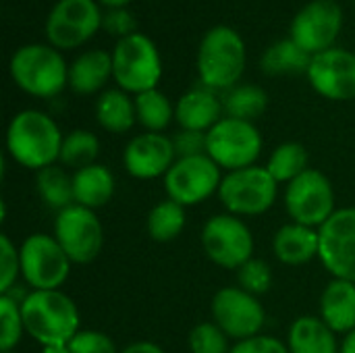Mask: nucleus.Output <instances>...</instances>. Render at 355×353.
Listing matches in <instances>:
<instances>
[{
    "mask_svg": "<svg viewBox=\"0 0 355 353\" xmlns=\"http://www.w3.org/2000/svg\"><path fill=\"white\" fill-rule=\"evenodd\" d=\"M173 146H175L177 158L202 156V154H206V133L183 129L173 137Z\"/></svg>",
    "mask_w": 355,
    "mask_h": 353,
    "instance_id": "obj_39",
    "label": "nucleus"
},
{
    "mask_svg": "<svg viewBox=\"0 0 355 353\" xmlns=\"http://www.w3.org/2000/svg\"><path fill=\"white\" fill-rule=\"evenodd\" d=\"M21 277L31 291H54L64 285L71 275V260L54 239V235L33 233L19 248Z\"/></svg>",
    "mask_w": 355,
    "mask_h": 353,
    "instance_id": "obj_7",
    "label": "nucleus"
},
{
    "mask_svg": "<svg viewBox=\"0 0 355 353\" xmlns=\"http://www.w3.org/2000/svg\"><path fill=\"white\" fill-rule=\"evenodd\" d=\"M62 139L64 135L50 114L21 110L8 123L6 152L17 164L42 171L60 158Z\"/></svg>",
    "mask_w": 355,
    "mask_h": 353,
    "instance_id": "obj_2",
    "label": "nucleus"
},
{
    "mask_svg": "<svg viewBox=\"0 0 355 353\" xmlns=\"http://www.w3.org/2000/svg\"><path fill=\"white\" fill-rule=\"evenodd\" d=\"M10 353H12V352H10Z\"/></svg>",
    "mask_w": 355,
    "mask_h": 353,
    "instance_id": "obj_45",
    "label": "nucleus"
},
{
    "mask_svg": "<svg viewBox=\"0 0 355 353\" xmlns=\"http://www.w3.org/2000/svg\"><path fill=\"white\" fill-rule=\"evenodd\" d=\"M98 0H58L46 19V37L56 50H73L85 44L100 27Z\"/></svg>",
    "mask_w": 355,
    "mask_h": 353,
    "instance_id": "obj_14",
    "label": "nucleus"
},
{
    "mask_svg": "<svg viewBox=\"0 0 355 353\" xmlns=\"http://www.w3.org/2000/svg\"><path fill=\"white\" fill-rule=\"evenodd\" d=\"M310 62H312V54L300 48L291 37H285L266 48V52L262 54L260 67L266 75L279 77V75L308 73Z\"/></svg>",
    "mask_w": 355,
    "mask_h": 353,
    "instance_id": "obj_26",
    "label": "nucleus"
},
{
    "mask_svg": "<svg viewBox=\"0 0 355 353\" xmlns=\"http://www.w3.org/2000/svg\"><path fill=\"white\" fill-rule=\"evenodd\" d=\"M279 183L266 166H248L231 171L223 177L218 198L229 214L260 216L277 202Z\"/></svg>",
    "mask_w": 355,
    "mask_h": 353,
    "instance_id": "obj_6",
    "label": "nucleus"
},
{
    "mask_svg": "<svg viewBox=\"0 0 355 353\" xmlns=\"http://www.w3.org/2000/svg\"><path fill=\"white\" fill-rule=\"evenodd\" d=\"M25 333L21 304L8 295H0V352L10 353Z\"/></svg>",
    "mask_w": 355,
    "mask_h": 353,
    "instance_id": "obj_33",
    "label": "nucleus"
},
{
    "mask_svg": "<svg viewBox=\"0 0 355 353\" xmlns=\"http://www.w3.org/2000/svg\"><path fill=\"white\" fill-rule=\"evenodd\" d=\"M272 252L279 262L287 266L308 264L320 252V235L318 229L306 225H283L272 239Z\"/></svg>",
    "mask_w": 355,
    "mask_h": 353,
    "instance_id": "obj_20",
    "label": "nucleus"
},
{
    "mask_svg": "<svg viewBox=\"0 0 355 353\" xmlns=\"http://www.w3.org/2000/svg\"><path fill=\"white\" fill-rule=\"evenodd\" d=\"M212 322L235 341L252 339L262 333L266 325V312L256 295L248 293L241 287H223L214 293L212 304Z\"/></svg>",
    "mask_w": 355,
    "mask_h": 353,
    "instance_id": "obj_12",
    "label": "nucleus"
},
{
    "mask_svg": "<svg viewBox=\"0 0 355 353\" xmlns=\"http://www.w3.org/2000/svg\"><path fill=\"white\" fill-rule=\"evenodd\" d=\"M114 189H116L114 175L104 164L96 162V164H89V166L73 173L75 204H79L83 208L98 210V208L106 206L112 200Z\"/></svg>",
    "mask_w": 355,
    "mask_h": 353,
    "instance_id": "obj_23",
    "label": "nucleus"
},
{
    "mask_svg": "<svg viewBox=\"0 0 355 353\" xmlns=\"http://www.w3.org/2000/svg\"><path fill=\"white\" fill-rule=\"evenodd\" d=\"M42 353H71L67 345H54V347H42Z\"/></svg>",
    "mask_w": 355,
    "mask_h": 353,
    "instance_id": "obj_44",
    "label": "nucleus"
},
{
    "mask_svg": "<svg viewBox=\"0 0 355 353\" xmlns=\"http://www.w3.org/2000/svg\"><path fill=\"white\" fill-rule=\"evenodd\" d=\"M262 152V135L250 121L225 117L206 133V154L231 171L254 166Z\"/></svg>",
    "mask_w": 355,
    "mask_h": 353,
    "instance_id": "obj_8",
    "label": "nucleus"
},
{
    "mask_svg": "<svg viewBox=\"0 0 355 353\" xmlns=\"http://www.w3.org/2000/svg\"><path fill=\"white\" fill-rule=\"evenodd\" d=\"M289 353H339L335 333L316 316H300L289 327Z\"/></svg>",
    "mask_w": 355,
    "mask_h": 353,
    "instance_id": "obj_24",
    "label": "nucleus"
},
{
    "mask_svg": "<svg viewBox=\"0 0 355 353\" xmlns=\"http://www.w3.org/2000/svg\"><path fill=\"white\" fill-rule=\"evenodd\" d=\"M100 4H104L106 8H127V4L131 0H98Z\"/></svg>",
    "mask_w": 355,
    "mask_h": 353,
    "instance_id": "obj_43",
    "label": "nucleus"
},
{
    "mask_svg": "<svg viewBox=\"0 0 355 353\" xmlns=\"http://www.w3.org/2000/svg\"><path fill=\"white\" fill-rule=\"evenodd\" d=\"M35 185L42 202L52 210H64L75 204L73 196V175L64 171V166L50 164L35 175Z\"/></svg>",
    "mask_w": 355,
    "mask_h": 353,
    "instance_id": "obj_27",
    "label": "nucleus"
},
{
    "mask_svg": "<svg viewBox=\"0 0 355 353\" xmlns=\"http://www.w3.org/2000/svg\"><path fill=\"white\" fill-rule=\"evenodd\" d=\"M96 119L110 133H127L137 121L135 100L123 89H106L96 102Z\"/></svg>",
    "mask_w": 355,
    "mask_h": 353,
    "instance_id": "obj_25",
    "label": "nucleus"
},
{
    "mask_svg": "<svg viewBox=\"0 0 355 353\" xmlns=\"http://www.w3.org/2000/svg\"><path fill=\"white\" fill-rule=\"evenodd\" d=\"M308 150L297 144V141H285L281 146L275 148V152L268 158V173L275 177L277 183H291L293 179H297L302 173H306L308 166Z\"/></svg>",
    "mask_w": 355,
    "mask_h": 353,
    "instance_id": "obj_29",
    "label": "nucleus"
},
{
    "mask_svg": "<svg viewBox=\"0 0 355 353\" xmlns=\"http://www.w3.org/2000/svg\"><path fill=\"white\" fill-rule=\"evenodd\" d=\"M220 166L208 154L177 158V162L164 175L168 200L181 204L183 208L206 202L220 189Z\"/></svg>",
    "mask_w": 355,
    "mask_h": 353,
    "instance_id": "obj_13",
    "label": "nucleus"
},
{
    "mask_svg": "<svg viewBox=\"0 0 355 353\" xmlns=\"http://www.w3.org/2000/svg\"><path fill=\"white\" fill-rule=\"evenodd\" d=\"M148 235L158 243L177 239L185 227V208L173 200L158 202L148 214Z\"/></svg>",
    "mask_w": 355,
    "mask_h": 353,
    "instance_id": "obj_30",
    "label": "nucleus"
},
{
    "mask_svg": "<svg viewBox=\"0 0 355 353\" xmlns=\"http://www.w3.org/2000/svg\"><path fill=\"white\" fill-rule=\"evenodd\" d=\"M202 248L220 268L239 270L254 258V235L235 214H214L202 229Z\"/></svg>",
    "mask_w": 355,
    "mask_h": 353,
    "instance_id": "obj_10",
    "label": "nucleus"
},
{
    "mask_svg": "<svg viewBox=\"0 0 355 353\" xmlns=\"http://www.w3.org/2000/svg\"><path fill=\"white\" fill-rule=\"evenodd\" d=\"M112 77V54L87 50L69 64V87L79 96L100 92Z\"/></svg>",
    "mask_w": 355,
    "mask_h": 353,
    "instance_id": "obj_22",
    "label": "nucleus"
},
{
    "mask_svg": "<svg viewBox=\"0 0 355 353\" xmlns=\"http://www.w3.org/2000/svg\"><path fill=\"white\" fill-rule=\"evenodd\" d=\"M308 81L316 94L335 102L355 100V54L343 48H331L312 56Z\"/></svg>",
    "mask_w": 355,
    "mask_h": 353,
    "instance_id": "obj_17",
    "label": "nucleus"
},
{
    "mask_svg": "<svg viewBox=\"0 0 355 353\" xmlns=\"http://www.w3.org/2000/svg\"><path fill=\"white\" fill-rule=\"evenodd\" d=\"M191 353H231L229 337L214 322H200L189 333Z\"/></svg>",
    "mask_w": 355,
    "mask_h": 353,
    "instance_id": "obj_34",
    "label": "nucleus"
},
{
    "mask_svg": "<svg viewBox=\"0 0 355 353\" xmlns=\"http://www.w3.org/2000/svg\"><path fill=\"white\" fill-rule=\"evenodd\" d=\"M268 106V96L260 85L248 83V85H237L233 89H229L223 108L227 112V117L231 119H239V121H254L258 117L264 114Z\"/></svg>",
    "mask_w": 355,
    "mask_h": 353,
    "instance_id": "obj_31",
    "label": "nucleus"
},
{
    "mask_svg": "<svg viewBox=\"0 0 355 353\" xmlns=\"http://www.w3.org/2000/svg\"><path fill=\"white\" fill-rule=\"evenodd\" d=\"M19 304L25 333L42 347L69 345L71 339L81 331L79 310L75 302L60 289L31 291Z\"/></svg>",
    "mask_w": 355,
    "mask_h": 353,
    "instance_id": "obj_1",
    "label": "nucleus"
},
{
    "mask_svg": "<svg viewBox=\"0 0 355 353\" xmlns=\"http://www.w3.org/2000/svg\"><path fill=\"white\" fill-rule=\"evenodd\" d=\"M245 69V44L229 25L212 27L198 50V73L210 89H233Z\"/></svg>",
    "mask_w": 355,
    "mask_h": 353,
    "instance_id": "obj_3",
    "label": "nucleus"
},
{
    "mask_svg": "<svg viewBox=\"0 0 355 353\" xmlns=\"http://www.w3.org/2000/svg\"><path fill=\"white\" fill-rule=\"evenodd\" d=\"M135 112L137 123L150 133H162L175 119V106L158 87L135 96Z\"/></svg>",
    "mask_w": 355,
    "mask_h": 353,
    "instance_id": "obj_28",
    "label": "nucleus"
},
{
    "mask_svg": "<svg viewBox=\"0 0 355 353\" xmlns=\"http://www.w3.org/2000/svg\"><path fill=\"white\" fill-rule=\"evenodd\" d=\"M285 208L293 223L320 229L335 214V189L331 179L318 169H308L287 185Z\"/></svg>",
    "mask_w": 355,
    "mask_h": 353,
    "instance_id": "obj_9",
    "label": "nucleus"
},
{
    "mask_svg": "<svg viewBox=\"0 0 355 353\" xmlns=\"http://www.w3.org/2000/svg\"><path fill=\"white\" fill-rule=\"evenodd\" d=\"M100 154V139L96 133L85 129H75L62 139L60 148V164L67 169H85L89 164H96V158Z\"/></svg>",
    "mask_w": 355,
    "mask_h": 353,
    "instance_id": "obj_32",
    "label": "nucleus"
},
{
    "mask_svg": "<svg viewBox=\"0 0 355 353\" xmlns=\"http://www.w3.org/2000/svg\"><path fill=\"white\" fill-rule=\"evenodd\" d=\"M343 27V10L335 0H312L291 21L289 37L316 56L335 48V40Z\"/></svg>",
    "mask_w": 355,
    "mask_h": 353,
    "instance_id": "obj_15",
    "label": "nucleus"
},
{
    "mask_svg": "<svg viewBox=\"0 0 355 353\" xmlns=\"http://www.w3.org/2000/svg\"><path fill=\"white\" fill-rule=\"evenodd\" d=\"M223 102L210 87H196L185 92L175 104V121L181 129L208 133L223 119Z\"/></svg>",
    "mask_w": 355,
    "mask_h": 353,
    "instance_id": "obj_19",
    "label": "nucleus"
},
{
    "mask_svg": "<svg viewBox=\"0 0 355 353\" xmlns=\"http://www.w3.org/2000/svg\"><path fill=\"white\" fill-rule=\"evenodd\" d=\"M320 318L337 335L355 331V283L333 279L320 295Z\"/></svg>",
    "mask_w": 355,
    "mask_h": 353,
    "instance_id": "obj_21",
    "label": "nucleus"
},
{
    "mask_svg": "<svg viewBox=\"0 0 355 353\" xmlns=\"http://www.w3.org/2000/svg\"><path fill=\"white\" fill-rule=\"evenodd\" d=\"M162 77V60L156 44L144 35L133 33L116 42L112 50V79L119 89L127 94H141L156 89Z\"/></svg>",
    "mask_w": 355,
    "mask_h": 353,
    "instance_id": "obj_5",
    "label": "nucleus"
},
{
    "mask_svg": "<svg viewBox=\"0 0 355 353\" xmlns=\"http://www.w3.org/2000/svg\"><path fill=\"white\" fill-rule=\"evenodd\" d=\"M231 353H289V347L279 341L277 337H268V335H256L252 339H243L237 341Z\"/></svg>",
    "mask_w": 355,
    "mask_h": 353,
    "instance_id": "obj_40",
    "label": "nucleus"
},
{
    "mask_svg": "<svg viewBox=\"0 0 355 353\" xmlns=\"http://www.w3.org/2000/svg\"><path fill=\"white\" fill-rule=\"evenodd\" d=\"M12 81L29 96L54 98L69 83V67L54 46L27 44L10 58Z\"/></svg>",
    "mask_w": 355,
    "mask_h": 353,
    "instance_id": "obj_4",
    "label": "nucleus"
},
{
    "mask_svg": "<svg viewBox=\"0 0 355 353\" xmlns=\"http://www.w3.org/2000/svg\"><path fill=\"white\" fill-rule=\"evenodd\" d=\"M119 353H164V350L152 341H137V343H131L127 345L125 350H121Z\"/></svg>",
    "mask_w": 355,
    "mask_h": 353,
    "instance_id": "obj_41",
    "label": "nucleus"
},
{
    "mask_svg": "<svg viewBox=\"0 0 355 353\" xmlns=\"http://www.w3.org/2000/svg\"><path fill=\"white\" fill-rule=\"evenodd\" d=\"M237 279H239V287L245 289L252 295H262L270 289L272 285V270L264 260L252 258L248 260L239 270H237Z\"/></svg>",
    "mask_w": 355,
    "mask_h": 353,
    "instance_id": "obj_35",
    "label": "nucleus"
},
{
    "mask_svg": "<svg viewBox=\"0 0 355 353\" xmlns=\"http://www.w3.org/2000/svg\"><path fill=\"white\" fill-rule=\"evenodd\" d=\"M21 275V258L8 235H0V295H6Z\"/></svg>",
    "mask_w": 355,
    "mask_h": 353,
    "instance_id": "obj_36",
    "label": "nucleus"
},
{
    "mask_svg": "<svg viewBox=\"0 0 355 353\" xmlns=\"http://www.w3.org/2000/svg\"><path fill=\"white\" fill-rule=\"evenodd\" d=\"M102 27L110 35H119L123 40L135 33V17L127 8H108L102 17Z\"/></svg>",
    "mask_w": 355,
    "mask_h": 353,
    "instance_id": "obj_38",
    "label": "nucleus"
},
{
    "mask_svg": "<svg viewBox=\"0 0 355 353\" xmlns=\"http://www.w3.org/2000/svg\"><path fill=\"white\" fill-rule=\"evenodd\" d=\"M339 353H355V331H352L349 335H345V339L341 343V352Z\"/></svg>",
    "mask_w": 355,
    "mask_h": 353,
    "instance_id": "obj_42",
    "label": "nucleus"
},
{
    "mask_svg": "<svg viewBox=\"0 0 355 353\" xmlns=\"http://www.w3.org/2000/svg\"><path fill=\"white\" fill-rule=\"evenodd\" d=\"M177 162V152L173 139L162 133H141L135 135L123 152L125 171L135 179H156L164 177Z\"/></svg>",
    "mask_w": 355,
    "mask_h": 353,
    "instance_id": "obj_18",
    "label": "nucleus"
},
{
    "mask_svg": "<svg viewBox=\"0 0 355 353\" xmlns=\"http://www.w3.org/2000/svg\"><path fill=\"white\" fill-rule=\"evenodd\" d=\"M71 353H119L114 341L102 331H79L67 345Z\"/></svg>",
    "mask_w": 355,
    "mask_h": 353,
    "instance_id": "obj_37",
    "label": "nucleus"
},
{
    "mask_svg": "<svg viewBox=\"0 0 355 353\" xmlns=\"http://www.w3.org/2000/svg\"><path fill=\"white\" fill-rule=\"evenodd\" d=\"M318 258L324 268L343 281L355 283V208H339L318 229Z\"/></svg>",
    "mask_w": 355,
    "mask_h": 353,
    "instance_id": "obj_16",
    "label": "nucleus"
},
{
    "mask_svg": "<svg viewBox=\"0 0 355 353\" xmlns=\"http://www.w3.org/2000/svg\"><path fill=\"white\" fill-rule=\"evenodd\" d=\"M54 239L75 264L94 262L104 246V227L96 210L73 204L56 214Z\"/></svg>",
    "mask_w": 355,
    "mask_h": 353,
    "instance_id": "obj_11",
    "label": "nucleus"
}]
</instances>
